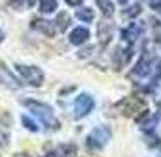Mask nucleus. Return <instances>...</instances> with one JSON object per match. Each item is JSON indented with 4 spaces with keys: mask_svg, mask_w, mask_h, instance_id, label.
<instances>
[{
    "mask_svg": "<svg viewBox=\"0 0 161 157\" xmlns=\"http://www.w3.org/2000/svg\"><path fill=\"white\" fill-rule=\"evenodd\" d=\"M24 104H26V108L30 110L33 115H37V117L40 119V122L46 128H50V130H57V128H59V121H57L53 110H51L48 104L37 102V100H24Z\"/></svg>",
    "mask_w": 161,
    "mask_h": 157,
    "instance_id": "nucleus-1",
    "label": "nucleus"
},
{
    "mask_svg": "<svg viewBox=\"0 0 161 157\" xmlns=\"http://www.w3.org/2000/svg\"><path fill=\"white\" fill-rule=\"evenodd\" d=\"M112 137V132L108 126H99V128H93L90 132V135L86 137V144L88 148L92 150H101V148L104 146Z\"/></svg>",
    "mask_w": 161,
    "mask_h": 157,
    "instance_id": "nucleus-2",
    "label": "nucleus"
},
{
    "mask_svg": "<svg viewBox=\"0 0 161 157\" xmlns=\"http://www.w3.org/2000/svg\"><path fill=\"white\" fill-rule=\"evenodd\" d=\"M15 68H17V73L28 84H31V86H40L42 84L44 73H42L40 68H37V66H24V64H15Z\"/></svg>",
    "mask_w": 161,
    "mask_h": 157,
    "instance_id": "nucleus-3",
    "label": "nucleus"
},
{
    "mask_svg": "<svg viewBox=\"0 0 161 157\" xmlns=\"http://www.w3.org/2000/svg\"><path fill=\"white\" fill-rule=\"evenodd\" d=\"M93 106H95V102H93L92 95H88V93H80L79 97L75 99V102H73V117L82 119L84 115H88L92 110H93Z\"/></svg>",
    "mask_w": 161,
    "mask_h": 157,
    "instance_id": "nucleus-4",
    "label": "nucleus"
},
{
    "mask_svg": "<svg viewBox=\"0 0 161 157\" xmlns=\"http://www.w3.org/2000/svg\"><path fill=\"white\" fill-rule=\"evenodd\" d=\"M88 39H90V31L86 28H75L70 33V44H73V46H80Z\"/></svg>",
    "mask_w": 161,
    "mask_h": 157,
    "instance_id": "nucleus-5",
    "label": "nucleus"
},
{
    "mask_svg": "<svg viewBox=\"0 0 161 157\" xmlns=\"http://www.w3.org/2000/svg\"><path fill=\"white\" fill-rule=\"evenodd\" d=\"M33 28H37L39 31H42V33L48 35V37H53V35L57 33L55 22H50V20H33Z\"/></svg>",
    "mask_w": 161,
    "mask_h": 157,
    "instance_id": "nucleus-6",
    "label": "nucleus"
},
{
    "mask_svg": "<svg viewBox=\"0 0 161 157\" xmlns=\"http://www.w3.org/2000/svg\"><path fill=\"white\" fill-rule=\"evenodd\" d=\"M148 73H150V59H148L147 55H143V57L137 60V64L134 66V75L145 77V75H148Z\"/></svg>",
    "mask_w": 161,
    "mask_h": 157,
    "instance_id": "nucleus-7",
    "label": "nucleus"
},
{
    "mask_svg": "<svg viewBox=\"0 0 161 157\" xmlns=\"http://www.w3.org/2000/svg\"><path fill=\"white\" fill-rule=\"evenodd\" d=\"M139 33H141L139 26H137V24H130L126 30H123V39H125V42H128V44L132 46V44L137 40Z\"/></svg>",
    "mask_w": 161,
    "mask_h": 157,
    "instance_id": "nucleus-8",
    "label": "nucleus"
},
{
    "mask_svg": "<svg viewBox=\"0 0 161 157\" xmlns=\"http://www.w3.org/2000/svg\"><path fill=\"white\" fill-rule=\"evenodd\" d=\"M112 33H114L112 24H108V22L99 24V39H101V44H103V46H104V44H108V40L112 39Z\"/></svg>",
    "mask_w": 161,
    "mask_h": 157,
    "instance_id": "nucleus-9",
    "label": "nucleus"
},
{
    "mask_svg": "<svg viewBox=\"0 0 161 157\" xmlns=\"http://www.w3.org/2000/svg\"><path fill=\"white\" fill-rule=\"evenodd\" d=\"M55 24H57V28H59L60 31H66V30H68V26L71 24V17L66 13V11H60L59 15H57Z\"/></svg>",
    "mask_w": 161,
    "mask_h": 157,
    "instance_id": "nucleus-10",
    "label": "nucleus"
},
{
    "mask_svg": "<svg viewBox=\"0 0 161 157\" xmlns=\"http://www.w3.org/2000/svg\"><path fill=\"white\" fill-rule=\"evenodd\" d=\"M95 2H97V6H99L101 13H103L106 19L114 15V4H112V0H95Z\"/></svg>",
    "mask_w": 161,
    "mask_h": 157,
    "instance_id": "nucleus-11",
    "label": "nucleus"
},
{
    "mask_svg": "<svg viewBox=\"0 0 161 157\" xmlns=\"http://www.w3.org/2000/svg\"><path fill=\"white\" fill-rule=\"evenodd\" d=\"M39 9L42 13H53L57 9V0H39Z\"/></svg>",
    "mask_w": 161,
    "mask_h": 157,
    "instance_id": "nucleus-12",
    "label": "nucleus"
},
{
    "mask_svg": "<svg viewBox=\"0 0 161 157\" xmlns=\"http://www.w3.org/2000/svg\"><path fill=\"white\" fill-rule=\"evenodd\" d=\"M75 17L79 20H82V22H92L93 20V11L90 8H80V9H77Z\"/></svg>",
    "mask_w": 161,
    "mask_h": 157,
    "instance_id": "nucleus-13",
    "label": "nucleus"
},
{
    "mask_svg": "<svg viewBox=\"0 0 161 157\" xmlns=\"http://www.w3.org/2000/svg\"><path fill=\"white\" fill-rule=\"evenodd\" d=\"M60 152H62V157H75V154H77V150H75L73 144H64L60 148Z\"/></svg>",
    "mask_w": 161,
    "mask_h": 157,
    "instance_id": "nucleus-14",
    "label": "nucleus"
},
{
    "mask_svg": "<svg viewBox=\"0 0 161 157\" xmlns=\"http://www.w3.org/2000/svg\"><path fill=\"white\" fill-rule=\"evenodd\" d=\"M22 124L28 128V130H31V132H37V130H39V128H37V124H35L30 117H26V115H22Z\"/></svg>",
    "mask_w": 161,
    "mask_h": 157,
    "instance_id": "nucleus-15",
    "label": "nucleus"
},
{
    "mask_svg": "<svg viewBox=\"0 0 161 157\" xmlns=\"http://www.w3.org/2000/svg\"><path fill=\"white\" fill-rule=\"evenodd\" d=\"M139 13H141V6L139 4H134V6H130L128 9L125 11L126 17H136V15H139Z\"/></svg>",
    "mask_w": 161,
    "mask_h": 157,
    "instance_id": "nucleus-16",
    "label": "nucleus"
},
{
    "mask_svg": "<svg viewBox=\"0 0 161 157\" xmlns=\"http://www.w3.org/2000/svg\"><path fill=\"white\" fill-rule=\"evenodd\" d=\"M9 2L15 8H24V6H31L33 4V0H9Z\"/></svg>",
    "mask_w": 161,
    "mask_h": 157,
    "instance_id": "nucleus-17",
    "label": "nucleus"
},
{
    "mask_svg": "<svg viewBox=\"0 0 161 157\" xmlns=\"http://www.w3.org/2000/svg\"><path fill=\"white\" fill-rule=\"evenodd\" d=\"M150 6H152V9L156 11V13H159L161 15V0H152Z\"/></svg>",
    "mask_w": 161,
    "mask_h": 157,
    "instance_id": "nucleus-18",
    "label": "nucleus"
},
{
    "mask_svg": "<svg viewBox=\"0 0 161 157\" xmlns=\"http://www.w3.org/2000/svg\"><path fill=\"white\" fill-rule=\"evenodd\" d=\"M66 4H70V6H80L82 0H66Z\"/></svg>",
    "mask_w": 161,
    "mask_h": 157,
    "instance_id": "nucleus-19",
    "label": "nucleus"
},
{
    "mask_svg": "<svg viewBox=\"0 0 161 157\" xmlns=\"http://www.w3.org/2000/svg\"><path fill=\"white\" fill-rule=\"evenodd\" d=\"M117 2H119V4H123V6H125V4H128V0H117Z\"/></svg>",
    "mask_w": 161,
    "mask_h": 157,
    "instance_id": "nucleus-20",
    "label": "nucleus"
},
{
    "mask_svg": "<svg viewBox=\"0 0 161 157\" xmlns=\"http://www.w3.org/2000/svg\"><path fill=\"white\" fill-rule=\"evenodd\" d=\"M15 157H30V155H26V154H17Z\"/></svg>",
    "mask_w": 161,
    "mask_h": 157,
    "instance_id": "nucleus-21",
    "label": "nucleus"
},
{
    "mask_svg": "<svg viewBox=\"0 0 161 157\" xmlns=\"http://www.w3.org/2000/svg\"><path fill=\"white\" fill-rule=\"evenodd\" d=\"M4 40V31H0V42Z\"/></svg>",
    "mask_w": 161,
    "mask_h": 157,
    "instance_id": "nucleus-22",
    "label": "nucleus"
},
{
    "mask_svg": "<svg viewBox=\"0 0 161 157\" xmlns=\"http://www.w3.org/2000/svg\"><path fill=\"white\" fill-rule=\"evenodd\" d=\"M44 157H57L55 154H48V155H44Z\"/></svg>",
    "mask_w": 161,
    "mask_h": 157,
    "instance_id": "nucleus-23",
    "label": "nucleus"
}]
</instances>
